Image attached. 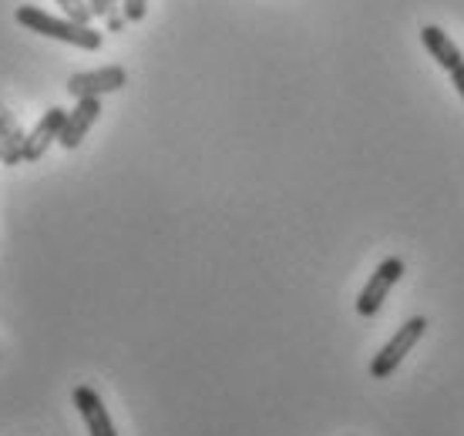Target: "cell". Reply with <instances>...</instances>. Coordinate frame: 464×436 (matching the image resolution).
Instances as JSON below:
<instances>
[{
    "instance_id": "3957f363",
    "label": "cell",
    "mask_w": 464,
    "mask_h": 436,
    "mask_svg": "<svg viewBox=\"0 0 464 436\" xmlns=\"http://www.w3.org/2000/svg\"><path fill=\"white\" fill-rule=\"evenodd\" d=\"M401 276H404V262H401V259H383V262L373 269L371 282H367L363 292L357 296V316H363V319L377 316Z\"/></svg>"
},
{
    "instance_id": "8992f818",
    "label": "cell",
    "mask_w": 464,
    "mask_h": 436,
    "mask_svg": "<svg viewBox=\"0 0 464 436\" xmlns=\"http://www.w3.org/2000/svg\"><path fill=\"white\" fill-rule=\"evenodd\" d=\"M98 115H102V98H78V108L68 111L64 128H61V138H58L61 148H68V151L78 148V145L88 138V131L94 128Z\"/></svg>"
},
{
    "instance_id": "9a60e30c",
    "label": "cell",
    "mask_w": 464,
    "mask_h": 436,
    "mask_svg": "<svg viewBox=\"0 0 464 436\" xmlns=\"http://www.w3.org/2000/svg\"><path fill=\"white\" fill-rule=\"evenodd\" d=\"M451 81H454V88H458V94L464 98V61L451 71Z\"/></svg>"
},
{
    "instance_id": "6da1fadb",
    "label": "cell",
    "mask_w": 464,
    "mask_h": 436,
    "mask_svg": "<svg viewBox=\"0 0 464 436\" xmlns=\"http://www.w3.org/2000/svg\"><path fill=\"white\" fill-rule=\"evenodd\" d=\"M14 21L21 24L24 31H34L41 37H54L61 44L82 47V51H98L102 47V31H94L92 24H78L68 17H51L34 4H24L14 11Z\"/></svg>"
},
{
    "instance_id": "ba28073f",
    "label": "cell",
    "mask_w": 464,
    "mask_h": 436,
    "mask_svg": "<svg viewBox=\"0 0 464 436\" xmlns=\"http://www.w3.org/2000/svg\"><path fill=\"white\" fill-rule=\"evenodd\" d=\"M420 44L428 47V54L438 61V68H444L448 74H451V71L464 61V54L458 51V44H454L451 37L444 34L441 27H434V24L420 27Z\"/></svg>"
},
{
    "instance_id": "4fadbf2b",
    "label": "cell",
    "mask_w": 464,
    "mask_h": 436,
    "mask_svg": "<svg viewBox=\"0 0 464 436\" xmlns=\"http://www.w3.org/2000/svg\"><path fill=\"white\" fill-rule=\"evenodd\" d=\"M115 4H121V0H88V7H92L94 17H108V14L115 11Z\"/></svg>"
},
{
    "instance_id": "52a82bcc",
    "label": "cell",
    "mask_w": 464,
    "mask_h": 436,
    "mask_svg": "<svg viewBox=\"0 0 464 436\" xmlns=\"http://www.w3.org/2000/svg\"><path fill=\"white\" fill-rule=\"evenodd\" d=\"M71 403L78 406V413H82L84 426H88V436H118L105 403H102V396L92 386H78V390L71 393Z\"/></svg>"
},
{
    "instance_id": "8fae6325",
    "label": "cell",
    "mask_w": 464,
    "mask_h": 436,
    "mask_svg": "<svg viewBox=\"0 0 464 436\" xmlns=\"http://www.w3.org/2000/svg\"><path fill=\"white\" fill-rule=\"evenodd\" d=\"M0 131H4V135H11L17 145H24V138H27V135H24V128L17 125V118H14L7 108H4V101H0Z\"/></svg>"
},
{
    "instance_id": "5bb4252c",
    "label": "cell",
    "mask_w": 464,
    "mask_h": 436,
    "mask_svg": "<svg viewBox=\"0 0 464 436\" xmlns=\"http://www.w3.org/2000/svg\"><path fill=\"white\" fill-rule=\"evenodd\" d=\"M105 21H108V31H115V34H118V31H125V24H128L125 14H115V11L108 14Z\"/></svg>"
},
{
    "instance_id": "277c9868",
    "label": "cell",
    "mask_w": 464,
    "mask_h": 436,
    "mask_svg": "<svg viewBox=\"0 0 464 436\" xmlns=\"http://www.w3.org/2000/svg\"><path fill=\"white\" fill-rule=\"evenodd\" d=\"M125 68L118 64H108V68H94V71H78L68 78V94L78 101V98H102V94H115L125 88Z\"/></svg>"
},
{
    "instance_id": "7c38bea8",
    "label": "cell",
    "mask_w": 464,
    "mask_h": 436,
    "mask_svg": "<svg viewBox=\"0 0 464 436\" xmlns=\"http://www.w3.org/2000/svg\"><path fill=\"white\" fill-rule=\"evenodd\" d=\"M121 14H125L128 24L145 21V14H149V0H121Z\"/></svg>"
},
{
    "instance_id": "30bf717a",
    "label": "cell",
    "mask_w": 464,
    "mask_h": 436,
    "mask_svg": "<svg viewBox=\"0 0 464 436\" xmlns=\"http://www.w3.org/2000/svg\"><path fill=\"white\" fill-rule=\"evenodd\" d=\"M21 161H24L21 145H17L11 135L0 131V165H21Z\"/></svg>"
},
{
    "instance_id": "5b68a950",
    "label": "cell",
    "mask_w": 464,
    "mask_h": 436,
    "mask_svg": "<svg viewBox=\"0 0 464 436\" xmlns=\"http://www.w3.org/2000/svg\"><path fill=\"white\" fill-rule=\"evenodd\" d=\"M64 118H68V111H64V108H58V104H54V108H47L44 115H41V121H37V125L27 131V138H24V145H21L24 161H41V158H44V151L61 138Z\"/></svg>"
},
{
    "instance_id": "7a4b0ae2",
    "label": "cell",
    "mask_w": 464,
    "mask_h": 436,
    "mask_svg": "<svg viewBox=\"0 0 464 436\" xmlns=\"http://www.w3.org/2000/svg\"><path fill=\"white\" fill-rule=\"evenodd\" d=\"M424 329H428V319L424 316H414V319H407L401 329L394 333V339L383 346L381 353L373 356L371 363V376L373 379H387V376H394L397 366L407 359V353L418 346V339L424 336Z\"/></svg>"
},
{
    "instance_id": "9c48e42d",
    "label": "cell",
    "mask_w": 464,
    "mask_h": 436,
    "mask_svg": "<svg viewBox=\"0 0 464 436\" xmlns=\"http://www.w3.org/2000/svg\"><path fill=\"white\" fill-rule=\"evenodd\" d=\"M61 14L68 17V21H78V24H92V7H88V0H58Z\"/></svg>"
}]
</instances>
